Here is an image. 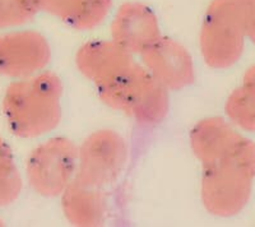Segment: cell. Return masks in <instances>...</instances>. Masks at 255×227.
Instances as JSON below:
<instances>
[{
	"mask_svg": "<svg viewBox=\"0 0 255 227\" xmlns=\"http://www.w3.org/2000/svg\"><path fill=\"white\" fill-rule=\"evenodd\" d=\"M255 0H212L200 27L199 44L204 61L227 69L240 60L248 36V20Z\"/></svg>",
	"mask_w": 255,
	"mask_h": 227,
	"instance_id": "cell-3",
	"label": "cell"
},
{
	"mask_svg": "<svg viewBox=\"0 0 255 227\" xmlns=\"http://www.w3.org/2000/svg\"><path fill=\"white\" fill-rule=\"evenodd\" d=\"M22 189L23 181L12 149L0 137V208L14 203L19 198Z\"/></svg>",
	"mask_w": 255,
	"mask_h": 227,
	"instance_id": "cell-14",
	"label": "cell"
},
{
	"mask_svg": "<svg viewBox=\"0 0 255 227\" xmlns=\"http://www.w3.org/2000/svg\"><path fill=\"white\" fill-rule=\"evenodd\" d=\"M227 116L235 125L255 131V86L245 85L232 91L225 106Z\"/></svg>",
	"mask_w": 255,
	"mask_h": 227,
	"instance_id": "cell-15",
	"label": "cell"
},
{
	"mask_svg": "<svg viewBox=\"0 0 255 227\" xmlns=\"http://www.w3.org/2000/svg\"><path fill=\"white\" fill-rule=\"evenodd\" d=\"M61 96L63 83L51 72L13 82L3 99L8 128L26 139L50 133L61 120Z\"/></svg>",
	"mask_w": 255,
	"mask_h": 227,
	"instance_id": "cell-1",
	"label": "cell"
},
{
	"mask_svg": "<svg viewBox=\"0 0 255 227\" xmlns=\"http://www.w3.org/2000/svg\"><path fill=\"white\" fill-rule=\"evenodd\" d=\"M148 72L167 90H183L195 81L193 58L184 45L161 37L142 53Z\"/></svg>",
	"mask_w": 255,
	"mask_h": 227,
	"instance_id": "cell-8",
	"label": "cell"
},
{
	"mask_svg": "<svg viewBox=\"0 0 255 227\" xmlns=\"http://www.w3.org/2000/svg\"><path fill=\"white\" fill-rule=\"evenodd\" d=\"M244 83L245 85L255 86V64L248 68V70L244 74Z\"/></svg>",
	"mask_w": 255,
	"mask_h": 227,
	"instance_id": "cell-18",
	"label": "cell"
},
{
	"mask_svg": "<svg viewBox=\"0 0 255 227\" xmlns=\"http://www.w3.org/2000/svg\"><path fill=\"white\" fill-rule=\"evenodd\" d=\"M111 36L130 54H142L161 37V29L149 6L129 1L118 9L111 23Z\"/></svg>",
	"mask_w": 255,
	"mask_h": 227,
	"instance_id": "cell-9",
	"label": "cell"
},
{
	"mask_svg": "<svg viewBox=\"0 0 255 227\" xmlns=\"http://www.w3.org/2000/svg\"><path fill=\"white\" fill-rule=\"evenodd\" d=\"M128 147L124 138L110 129L93 131L78 148L76 178L92 187L113 184L124 170Z\"/></svg>",
	"mask_w": 255,
	"mask_h": 227,
	"instance_id": "cell-6",
	"label": "cell"
},
{
	"mask_svg": "<svg viewBox=\"0 0 255 227\" xmlns=\"http://www.w3.org/2000/svg\"><path fill=\"white\" fill-rule=\"evenodd\" d=\"M0 226H4V221L1 219H0Z\"/></svg>",
	"mask_w": 255,
	"mask_h": 227,
	"instance_id": "cell-19",
	"label": "cell"
},
{
	"mask_svg": "<svg viewBox=\"0 0 255 227\" xmlns=\"http://www.w3.org/2000/svg\"><path fill=\"white\" fill-rule=\"evenodd\" d=\"M202 202L212 215L231 217L249 203L255 179V143L243 137L229 154L203 167Z\"/></svg>",
	"mask_w": 255,
	"mask_h": 227,
	"instance_id": "cell-2",
	"label": "cell"
},
{
	"mask_svg": "<svg viewBox=\"0 0 255 227\" xmlns=\"http://www.w3.org/2000/svg\"><path fill=\"white\" fill-rule=\"evenodd\" d=\"M37 13L28 0H0V28L23 26Z\"/></svg>",
	"mask_w": 255,
	"mask_h": 227,
	"instance_id": "cell-16",
	"label": "cell"
},
{
	"mask_svg": "<svg viewBox=\"0 0 255 227\" xmlns=\"http://www.w3.org/2000/svg\"><path fill=\"white\" fill-rule=\"evenodd\" d=\"M64 216L78 227H95L104 224L108 204L101 188L92 187L77 178L64 190L61 198Z\"/></svg>",
	"mask_w": 255,
	"mask_h": 227,
	"instance_id": "cell-12",
	"label": "cell"
},
{
	"mask_svg": "<svg viewBox=\"0 0 255 227\" xmlns=\"http://www.w3.org/2000/svg\"><path fill=\"white\" fill-rule=\"evenodd\" d=\"M78 148L68 138H51L41 143L28 156L26 165L29 187L38 195L54 198L64 193L74 179Z\"/></svg>",
	"mask_w": 255,
	"mask_h": 227,
	"instance_id": "cell-5",
	"label": "cell"
},
{
	"mask_svg": "<svg viewBox=\"0 0 255 227\" xmlns=\"http://www.w3.org/2000/svg\"><path fill=\"white\" fill-rule=\"evenodd\" d=\"M51 47L37 31H13L0 35V76L27 78L46 68Z\"/></svg>",
	"mask_w": 255,
	"mask_h": 227,
	"instance_id": "cell-7",
	"label": "cell"
},
{
	"mask_svg": "<svg viewBox=\"0 0 255 227\" xmlns=\"http://www.w3.org/2000/svg\"><path fill=\"white\" fill-rule=\"evenodd\" d=\"M243 138L222 117L200 120L190 133L191 149L203 167L211 166L229 154Z\"/></svg>",
	"mask_w": 255,
	"mask_h": 227,
	"instance_id": "cell-11",
	"label": "cell"
},
{
	"mask_svg": "<svg viewBox=\"0 0 255 227\" xmlns=\"http://www.w3.org/2000/svg\"><path fill=\"white\" fill-rule=\"evenodd\" d=\"M97 90L106 105L123 111L143 125H153L167 115V88L136 63L97 86Z\"/></svg>",
	"mask_w": 255,
	"mask_h": 227,
	"instance_id": "cell-4",
	"label": "cell"
},
{
	"mask_svg": "<svg viewBox=\"0 0 255 227\" xmlns=\"http://www.w3.org/2000/svg\"><path fill=\"white\" fill-rule=\"evenodd\" d=\"M37 12L60 19L78 31L100 26L113 8V0H28Z\"/></svg>",
	"mask_w": 255,
	"mask_h": 227,
	"instance_id": "cell-13",
	"label": "cell"
},
{
	"mask_svg": "<svg viewBox=\"0 0 255 227\" xmlns=\"http://www.w3.org/2000/svg\"><path fill=\"white\" fill-rule=\"evenodd\" d=\"M248 37L255 44V4L253 5L249 20H248Z\"/></svg>",
	"mask_w": 255,
	"mask_h": 227,
	"instance_id": "cell-17",
	"label": "cell"
},
{
	"mask_svg": "<svg viewBox=\"0 0 255 227\" xmlns=\"http://www.w3.org/2000/svg\"><path fill=\"white\" fill-rule=\"evenodd\" d=\"M133 63V54L114 40L90 41L79 47L76 55L79 72L96 86L110 81Z\"/></svg>",
	"mask_w": 255,
	"mask_h": 227,
	"instance_id": "cell-10",
	"label": "cell"
}]
</instances>
